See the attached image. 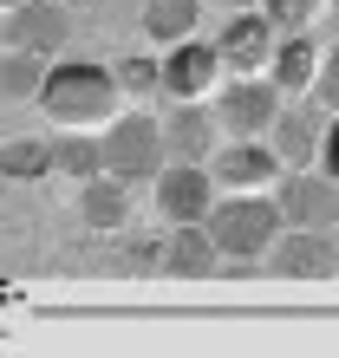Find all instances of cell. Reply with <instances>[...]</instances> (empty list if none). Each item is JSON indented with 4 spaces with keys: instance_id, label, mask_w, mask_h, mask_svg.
Returning a JSON list of instances; mask_svg holds the SVG:
<instances>
[{
    "instance_id": "obj_1",
    "label": "cell",
    "mask_w": 339,
    "mask_h": 358,
    "mask_svg": "<svg viewBox=\"0 0 339 358\" xmlns=\"http://www.w3.org/2000/svg\"><path fill=\"white\" fill-rule=\"evenodd\" d=\"M33 104L53 124H92V131H104L124 111V92H118V72L98 66V59H53Z\"/></svg>"
},
{
    "instance_id": "obj_2",
    "label": "cell",
    "mask_w": 339,
    "mask_h": 358,
    "mask_svg": "<svg viewBox=\"0 0 339 358\" xmlns=\"http://www.w3.org/2000/svg\"><path fill=\"white\" fill-rule=\"evenodd\" d=\"M202 222H209V235H216L222 261H261L274 248V235L287 228L281 202H274L268 189H222Z\"/></svg>"
},
{
    "instance_id": "obj_3",
    "label": "cell",
    "mask_w": 339,
    "mask_h": 358,
    "mask_svg": "<svg viewBox=\"0 0 339 358\" xmlns=\"http://www.w3.org/2000/svg\"><path fill=\"white\" fill-rule=\"evenodd\" d=\"M170 163V143H163V117L151 111H118L104 124V170L124 176V182H157V170Z\"/></svg>"
},
{
    "instance_id": "obj_4",
    "label": "cell",
    "mask_w": 339,
    "mask_h": 358,
    "mask_svg": "<svg viewBox=\"0 0 339 358\" xmlns=\"http://www.w3.org/2000/svg\"><path fill=\"white\" fill-rule=\"evenodd\" d=\"M216 117H222V137H268L274 117H281L287 92L274 85L268 72H228V85H216Z\"/></svg>"
},
{
    "instance_id": "obj_5",
    "label": "cell",
    "mask_w": 339,
    "mask_h": 358,
    "mask_svg": "<svg viewBox=\"0 0 339 358\" xmlns=\"http://www.w3.org/2000/svg\"><path fill=\"white\" fill-rule=\"evenodd\" d=\"M274 202H281L287 228H339V176H326L320 163L274 176Z\"/></svg>"
},
{
    "instance_id": "obj_6",
    "label": "cell",
    "mask_w": 339,
    "mask_h": 358,
    "mask_svg": "<svg viewBox=\"0 0 339 358\" xmlns=\"http://www.w3.org/2000/svg\"><path fill=\"white\" fill-rule=\"evenodd\" d=\"M261 273H281V280H333L339 273V235L333 228H281L274 248L261 255Z\"/></svg>"
},
{
    "instance_id": "obj_7",
    "label": "cell",
    "mask_w": 339,
    "mask_h": 358,
    "mask_svg": "<svg viewBox=\"0 0 339 358\" xmlns=\"http://www.w3.org/2000/svg\"><path fill=\"white\" fill-rule=\"evenodd\" d=\"M151 189H157V215L163 222H202L209 208H216V196H222V182H216L209 163H177V157L157 170Z\"/></svg>"
},
{
    "instance_id": "obj_8",
    "label": "cell",
    "mask_w": 339,
    "mask_h": 358,
    "mask_svg": "<svg viewBox=\"0 0 339 358\" xmlns=\"http://www.w3.org/2000/svg\"><path fill=\"white\" fill-rule=\"evenodd\" d=\"M228 78L216 39H177V46H163V98H216V85Z\"/></svg>"
},
{
    "instance_id": "obj_9",
    "label": "cell",
    "mask_w": 339,
    "mask_h": 358,
    "mask_svg": "<svg viewBox=\"0 0 339 358\" xmlns=\"http://www.w3.org/2000/svg\"><path fill=\"white\" fill-rule=\"evenodd\" d=\"M326 104L320 98H287L281 104V117H274V131H268V143H274V157L287 163V170H300V163H320V137H326Z\"/></svg>"
},
{
    "instance_id": "obj_10",
    "label": "cell",
    "mask_w": 339,
    "mask_h": 358,
    "mask_svg": "<svg viewBox=\"0 0 339 358\" xmlns=\"http://www.w3.org/2000/svg\"><path fill=\"white\" fill-rule=\"evenodd\" d=\"M163 143H170V157H177V163H209V157H216V143H222L216 104H209V98H170Z\"/></svg>"
},
{
    "instance_id": "obj_11",
    "label": "cell",
    "mask_w": 339,
    "mask_h": 358,
    "mask_svg": "<svg viewBox=\"0 0 339 358\" xmlns=\"http://www.w3.org/2000/svg\"><path fill=\"white\" fill-rule=\"evenodd\" d=\"M209 170H216L222 189H274V176H281L287 163L274 157L268 137H222L216 157H209Z\"/></svg>"
},
{
    "instance_id": "obj_12",
    "label": "cell",
    "mask_w": 339,
    "mask_h": 358,
    "mask_svg": "<svg viewBox=\"0 0 339 358\" xmlns=\"http://www.w3.org/2000/svg\"><path fill=\"white\" fill-rule=\"evenodd\" d=\"M66 39H72V13L59 7V0H20V7H7V46L59 59Z\"/></svg>"
},
{
    "instance_id": "obj_13",
    "label": "cell",
    "mask_w": 339,
    "mask_h": 358,
    "mask_svg": "<svg viewBox=\"0 0 339 358\" xmlns=\"http://www.w3.org/2000/svg\"><path fill=\"white\" fill-rule=\"evenodd\" d=\"M274 46H281V33H274V20H268L261 7H242V13L216 33V52H222L228 72H268Z\"/></svg>"
},
{
    "instance_id": "obj_14",
    "label": "cell",
    "mask_w": 339,
    "mask_h": 358,
    "mask_svg": "<svg viewBox=\"0 0 339 358\" xmlns=\"http://www.w3.org/2000/svg\"><path fill=\"white\" fill-rule=\"evenodd\" d=\"M163 273L177 280H209L222 273V248L209 235V222H170L163 228Z\"/></svg>"
},
{
    "instance_id": "obj_15",
    "label": "cell",
    "mask_w": 339,
    "mask_h": 358,
    "mask_svg": "<svg viewBox=\"0 0 339 358\" xmlns=\"http://www.w3.org/2000/svg\"><path fill=\"white\" fill-rule=\"evenodd\" d=\"M320 39L313 33H281V46H274V59H268V78L281 85L287 98H307L313 92V78H320Z\"/></svg>"
},
{
    "instance_id": "obj_16",
    "label": "cell",
    "mask_w": 339,
    "mask_h": 358,
    "mask_svg": "<svg viewBox=\"0 0 339 358\" xmlns=\"http://www.w3.org/2000/svg\"><path fill=\"white\" fill-rule=\"evenodd\" d=\"M78 215H85V228H98V235L124 228V222H131V182L111 176V170L85 176V182H78Z\"/></svg>"
},
{
    "instance_id": "obj_17",
    "label": "cell",
    "mask_w": 339,
    "mask_h": 358,
    "mask_svg": "<svg viewBox=\"0 0 339 358\" xmlns=\"http://www.w3.org/2000/svg\"><path fill=\"white\" fill-rule=\"evenodd\" d=\"M53 170L59 176H98L104 170V131H92V124H59V137H53Z\"/></svg>"
},
{
    "instance_id": "obj_18",
    "label": "cell",
    "mask_w": 339,
    "mask_h": 358,
    "mask_svg": "<svg viewBox=\"0 0 339 358\" xmlns=\"http://www.w3.org/2000/svg\"><path fill=\"white\" fill-rule=\"evenodd\" d=\"M202 20V0H144V33L157 39V46H177V39L196 33Z\"/></svg>"
},
{
    "instance_id": "obj_19",
    "label": "cell",
    "mask_w": 339,
    "mask_h": 358,
    "mask_svg": "<svg viewBox=\"0 0 339 358\" xmlns=\"http://www.w3.org/2000/svg\"><path fill=\"white\" fill-rule=\"evenodd\" d=\"M0 176H7V182L59 176L53 170V137H13V143H0Z\"/></svg>"
},
{
    "instance_id": "obj_20",
    "label": "cell",
    "mask_w": 339,
    "mask_h": 358,
    "mask_svg": "<svg viewBox=\"0 0 339 358\" xmlns=\"http://www.w3.org/2000/svg\"><path fill=\"white\" fill-rule=\"evenodd\" d=\"M46 66H53V59L7 46V59H0V92H7V98H39V85H46Z\"/></svg>"
},
{
    "instance_id": "obj_21",
    "label": "cell",
    "mask_w": 339,
    "mask_h": 358,
    "mask_svg": "<svg viewBox=\"0 0 339 358\" xmlns=\"http://www.w3.org/2000/svg\"><path fill=\"white\" fill-rule=\"evenodd\" d=\"M118 92L124 98H151V92H163V59H144V52H131V59H118Z\"/></svg>"
},
{
    "instance_id": "obj_22",
    "label": "cell",
    "mask_w": 339,
    "mask_h": 358,
    "mask_svg": "<svg viewBox=\"0 0 339 358\" xmlns=\"http://www.w3.org/2000/svg\"><path fill=\"white\" fill-rule=\"evenodd\" d=\"M261 13L274 20V33H307L326 13V0H261Z\"/></svg>"
},
{
    "instance_id": "obj_23",
    "label": "cell",
    "mask_w": 339,
    "mask_h": 358,
    "mask_svg": "<svg viewBox=\"0 0 339 358\" xmlns=\"http://www.w3.org/2000/svg\"><path fill=\"white\" fill-rule=\"evenodd\" d=\"M313 98L326 104V111H339V46L320 52V78H313Z\"/></svg>"
},
{
    "instance_id": "obj_24",
    "label": "cell",
    "mask_w": 339,
    "mask_h": 358,
    "mask_svg": "<svg viewBox=\"0 0 339 358\" xmlns=\"http://www.w3.org/2000/svg\"><path fill=\"white\" fill-rule=\"evenodd\" d=\"M131 273H163V241H131Z\"/></svg>"
},
{
    "instance_id": "obj_25",
    "label": "cell",
    "mask_w": 339,
    "mask_h": 358,
    "mask_svg": "<svg viewBox=\"0 0 339 358\" xmlns=\"http://www.w3.org/2000/svg\"><path fill=\"white\" fill-rule=\"evenodd\" d=\"M320 170H326V176H339V111L326 117V137H320Z\"/></svg>"
},
{
    "instance_id": "obj_26",
    "label": "cell",
    "mask_w": 339,
    "mask_h": 358,
    "mask_svg": "<svg viewBox=\"0 0 339 358\" xmlns=\"http://www.w3.org/2000/svg\"><path fill=\"white\" fill-rule=\"evenodd\" d=\"M7 7H20V0H0V13H7Z\"/></svg>"
},
{
    "instance_id": "obj_27",
    "label": "cell",
    "mask_w": 339,
    "mask_h": 358,
    "mask_svg": "<svg viewBox=\"0 0 339 358\" xmlns=\"http://www.w3.org/2000/svg\"><path fill=\"white\" fill-rule=\"evenodd\" d=\"M326 13H339V0H326Z\"/></svg>"
}]
</instances>
